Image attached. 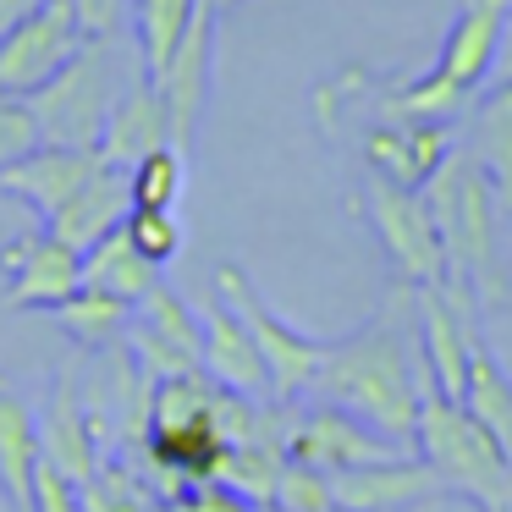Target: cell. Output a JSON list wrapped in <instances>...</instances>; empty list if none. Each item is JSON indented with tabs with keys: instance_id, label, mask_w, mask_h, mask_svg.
Masks as SVG:
<instances>
[{
	"instance_id": "obj_19",
	"label": "cell",
	"mask_w": 512,
	"mask_h": 512,
	"mask_svg": "<svg viewBox=\"0 0 512 512\" xmlns=\"http://www.w3.org/2000/svg\"><path fill=\"white\" fill-rule=\"evenodd\" d=\"M171 144V116H166V94H160L155 78H138L133 89L116 100V111L105 116V133H100V155L111 166H138L149 149H166Z\"/></svg>"
},
{
	"instance_id": "obj_15",
	"label": "cell",
	"mask_w": 512,
	"mask_h": 512,
	"mask_svg": "<svg viewBox=\"0 0 512 512\" xmlns=\"http://www.w3.org/2000/svg\"><path fill=\"white\" fill-rule=\"evenodd\" d=\"M199 325H204V353L199 369L215 380V386L237 391V397H254V402H276L270 397V369L259 358V342L248 336V325L232 314V303L215 292L210 303H199Z\"/></svg>"
},
{
	"instance_id": "obj_21",
	"label": "cell",
	"mask_w": 512,
	"mask_h": 512,
	"mask_svg": "<svg viewBox=\"0 0 512 512\" xmlns=\"http://www.w3.org/2000/svg\"><path fill=\"white\" fill-rule=\"evenodd\" d=\"M468 155H474L479 171L490 177L501 215H512V78H501L496 89L479 100V111H474V144H468Z\"/></svg>"
},
{
	"instance_id": "obj_5",
	"label": "cell",
	"mask_w": 512,
	"mask_h": 512,
	"mask_svg": "<svg viewBox=\"0 0 512 512\" xmlns=\"http://www.w3.org/2000/svg\"><path fill=\"white\" fill-rule=\"evenodd\" d=\"M215 292L232 303V314L248 325V336L259 342V358L270 369V397L276 402H298L314 391L320 380V364H325V342L320 336H303L298 325H287L265 298L259 287L248 281L243 265H215Z\"/></svg>"
},
{
	"instance_id": "obj_12",
	"label": "cell",
	"mask_w": 512,
	"mask_h": 512,
	"mask_svg": "<svg viewBox=\"0 0 512 512\" xmlns=\"http://www.w3.org/2000/svg\"><path fill=\"white\" fill-rule=\"evenodd\" d=\"M331 496H336V512H408L430 496H446V485L424 457L402 452V457H380V463L336 468Z\"/></svg>"
},
{
	"instance_id": "obj_31",
	"label": "cell",
	"mask_w": 512,
	"mask_h": 512,
	"mask_svg": "<svg viewBox=\"0 0 512 512\" xmlns=\"http://www.w3.org/2000/svg\"><path fill=\"white\" fill-rule=\"evenodd\" d=\"M28 512H83V496H78V479H67L56 463L39 457V474H34V507Z\"/></svg>"
},
{
	"instance_id": "obj_28",
	"label": "cell",
	"mask_w": 512,
	"mask_h": 512,
	"mask_svg": "<svg viewBox=\"0 0 512 512\" xmlns=\"http://www.w3.org/2000/svg\"><path fill=\"white\" fill-rule=\"evenodd\" d=\"M122 226H127V237H133V248L155 270H166L171 259L182 254V221H177V210H127Z\"/></svg>"
},
{
	"instance_id": "obj_9",
	"label": "cell",
	"mask_w": 512,
	"mask_h": 512,
	"mask_svg": "<svg viewBox=\"0 0 512 512\" xmlns=\"http://www.w3.org/2000/svg\"><path fill=\"white\" fill-rule=\"evenodd\" d=\"M127 347H133V358L149 369V380L188 375V369H199V353H204L199 309H188V303H182V292H171L166 281H155V287H149V298L133 309Z\"/></svg>"
},
{
	"instance_id": "obj_23",
	"label": "cell",
	"mask_w": 512,
	"mask_h": 512,
	"mask_svg": "<svg viewBox=\"0 0 512 512\" xmlns=\"http://www.w3.org/2000/svg\"><path fill=\"white\" fill-rule=\"evenodd\" d=\"M199 6H204V0H133V6H127L133 45H138V56H144L149 78H160V72L171 67V56H177L182 34L193 28Z\"/></svg>"
},
{
	"instance_id": "obj_7",
	"label": "cell",
	"mask_w": 512,
	"mask_h": 512,
	"mask_svg": "<svg viewBox=\"0 0 512 512\" xmlns=\"http://www.w3.org/2000/svg\"><path fill=\"white\" fill-rule=\"evenodd\" d=\"M89 28H83L72 0H45L28 23H17L0 39V94H39L72 56L83 50Z\"/></svg>"
},
{
	"instance_id": "obj_6",
	"label": "cell",
	"mask_w": 512,
	"mask_h": 512,
	"mask_svg": "<svg viewBox=\"0 0 512 512\" xmlns=\"http://www.w3.org/2000/svg\"><path fill=\"white\" fill-rule=\"evenodd\" d=\"M364 215H369L380 248L391 254V265H397V276L408 287H441L446 248H441V232H435L430 199L419 188H397V182L369 171L364 177Z\"/></svg>"
},
{
	"instance_id": "obj_35",
	"label": "cell",
	"mask_w": 512,
	"mask_h": 512,
	"mask_svg": "<svg viewBox=\"0 0 512 512\" xmlns=\"http://www.w3.org/2000/svg\"><path fill=\"white\" fill-rule=\"evenodd\" d=\"M501 512H512V463H507V485H501V501H496Z\"/></svg>"
},
{
	"instance_id": "obj_30",
	"label": "cell",
	"mask_w": 512,
	"mask_h": 512,
	"mask_svg": "<svg viewBox=\"0 0 512 512\" xmlns=\"http://www.w3.org/2000/svg\"><path fill=\"white\" fill-rule=\"evenodd\" d=\"M39 144H45V127H39L34 105L23 94H0V171L28 160Z\"/></svg>"
},
{
	"instance_id": "obj_20",
	"label": "cell",
	"mask_w": 512,
	"mask_h": 512,
	"mask_svg": "<svg viewBox=\"0 0 512 512\" xmlns=\"http://www.w3.org/2000/svg\"><path fill=\"white\" fill-rule=\"evenodd\" d=\"M39 413L28 408V397L0 375V496L12 512L34 507V474H39Z\"/></svg>"
},
{
	"instance_id": "obj_32",
	"label": "cell",
	"mask_w": 512,
	"mask_h": 512,
	"mask_svg": "<svg viewBox=\"0 0 512 512\" xmlns=\"http://www.w3.org/2000/svg\"><path fill=\"white\" fill-rule=\"evenodd\" d=\"M160 512H254V501L237 496L232 485H193L182 496H171Z\"/></svg>"
},
{
	"instance_id": "obj_37",
	"label": "cell",
	"mask_w": 512,
	"mask_h": 512,
	"mask_svg": "<svg viewBox=\"0 0 512 512\" xmlns=\"http://www.w3.org/2000/svg\"><path fill=\"white\" fill-rule=\"evenodd\" d=\"M254 512H287L281 501H254Z\"/></svg>"
},
{
	"instance_id": "obj_4",
	"label": "cell",
	"mask_w": 512,
	"mask_h": 512,
	"mask_svg": "<svg viewBox=\"0 0 512 512\" xmlns=\"http://www.w3.org/2000/svg\"><path fill=\"white\" fill-rule=\"evenodd\" d=\"M413 446H419V457L441 474L446 490L479 501V507H496V501H501V485H507V463H512V457L490 441V430L463 408V402L441 397V391H424Z\"/></svg>"
},
{
	"instance_id": "obj_10",
	"label": "cell",
	"mask_w": 512,
	"mask_h": 512,
	"mask_svg": "<svg viewBox=\"0 0 512 512\" xmlns=\"http://www.w3.org/2000/svg\"><path fill=\"white\" fill-rule=\"evenodd\" d=\"M215 34H221V17L210 6H199L193 28L182 34L171 67L160 72V94H166V116H171V149L188 155L193 138H199V122L210 111V83H215Z\"/></svg>"
},
{
	"instance_id": "obj_27",
	"label": "cell",
	"mask_w": 512,
	"mask_h": 512,
	"mask_svg": "<svg viewBox=\"0 0 512 512\" xmlns=\"http://www.w3.org/2000/svg\"><path fill=\"white\" fill-rule=\"evenodd\" d=\"M182 188H188V155L182 149H149L138 166H127V199L133 210H177Z\"/></svg>"
},
{
	"instance_id": "obj_22",
	"label": "cell",
	"mask_w": 512,
	"mask_h": 512,
	"mask_svg": "<svg viewBox=\"0 0 512 512\" xmlns=\"http://www.w3.org/2000/svg\"><path fill=\"white\" fill-rule=\"evenodd\" d=\"M155 281H160V270L133 248L127 226H116L111 237H100L94 248H83V287L111 292V298H122V303H133V309H138Z\"/></svg>"
},
{
	"instance_id": "obj_8",
	"label": "cell",
	"mask_w": 512,
	"mask_h": 512,
	"mask_svg": "<svg viewBox=\"0 0 512 512\" xmlns=\"http://www.w3.org/2000/svg\"><path fill=\"white\" fill-rule=\"evenodd\" d=\"M408 446L386 441L380 430H369L364 419H353L336 402H314V408H298L292 402V424H287V457L298 463H314L325 474L336 468H358V463H380V457H402Z\"/></svg>"
},
{
	"instance_id": "obj_34",
	"label": "cell",
	"mask_w": 512,
	"mask_h": 512,
	"mask_svg": "<svg viewBox=\"0 0 512 512\" xmlns=\"http://www.w3.org/2000/svg\"><path fill=\"white\" fill-rule=\"evenodd\" d=\"M39 6H45V0H0V39L12 34L17 23H28V17L39 12Z\"/></svg>"
},
{
	"instance_id": "obj_18",
	"label": "cell",
	"mask_w": 512,
	"mask_h": 512,
	"mask_svg": "<svg viewBox=\"0 0 512 512\" xmlns=\"http://www.w3.org/2000/svg\"><path fill=\"white\" fill-rule=\"evenodd\" d=\"M127 210H133V199H127V171H122V166H100V171H94V177L83 182V188L45 221V232L61 237L67 248H78V254H83V248H94L100 237H111L116 226L127 221Z\"/></svg>"
},
{
	"instance_id": "obj_13",
	"label": "cell",
	"mask_w": 512,
	"mask_h": 512,
	"mask_svg": "<svg viewBox=\"0 0 512 512\" xmlns=\"http://www.w3.org/2000/svg\"><path fill=\"white\" fill-rule=\"evenodd\" d=\"M507 17H512V0H457V17H452V28H446L441 56H435L430 72H441L446 83L479 94V83H485L501 61Z\"/></svg>"
},
{
	"instance_id": "obj_24",
	"label": "cell",
	"mask_w": 512,
	"mask_h": 512,
	"mask_svg": "<svg viewBox=\"0 0 512 512\" xmlns=\"http://www.w3.org/2000/svg\"><path fill=\"white\" fill-rule=\"evenodd\" d=\"M61 320V331L72 336L78 347H94V353H105V347H116L127 336V325H133V303L111 298V292H94V287H78L61 309H50Z\"/></svg>"
},
{
	"instance_id": "obj_33",
	"label": "cell",
	"mask_w": 512,
	"mask_h": 512,
	"mask_svg": "<svg viewBox=\"0 0 512 512\" xmlns=\"http://www.w3.org/2000/svg\"><path fill=\"white\" fill-rule=\"evenodd\" d=\"M72 6H78L83 28H89V39H94V34H122L133 0H72Z\"/></svg>"
},
{
	"instance_id": "obj_17",
	"label": "cell",
	"mask_w": 512,
	"mask_h": 512,
	"mask_svg": "<svg viewBox=\"0 0 512 512\" xmlns=\"http://www.w3.org/2000/svg\"><path fill=\"white\" fill-rule=\"evenodd\" d=\"M39 446H45V463H56L67 479H89L94 463H100V441H94V424L89 408H83V391H78V364H67L56 375L45 397V413H39Z\"/></svg>"
},
{
	"instance_id": "obj_11",
	"label": "cell",
	"mask_w": 512,
	"mask_h": 512,
	"mask_svg": "<svg viewBox=\"0 0 512 512\" xmlns=\"http://www.w3.org/2000/svg\"><path fill=\"white\" fill-rule=\"evenodd\" d=\"M0 270H12L6 309H61L83 287V254L67 248L61 237H50L45 226L0 248Z\"/></svg>"
},
{
	"instance_id": "obj_2",
	"label": "cell",
	"mask_w": 512,
	"mask_h": 512,
	"mask_svg": "<svg viewBox=\"0 0 512 512\" xmlns=\"http://www.w3.org/2000/svg\"><path fill=\"white\" fill-rule=\"evenodd\" d=\"M424 199H430L435 232L446 248V276L468 281L479 303L501 309L512 298V281L501 270V204L490 177L479 171L474 155H452L430 182H424Z\"/></svg>"
},
{
	"instance_id": "obj_38",
	"label": "cell",
	"mask_w": 512,
	"mask_h": 512,
	"mask_svg": "<svg viewBox=\"0 0 512 512\" xmlns=\"http://www.w3.org/2000/svg\"><path fill=\"white\" fill-rule=\"evenodd\" d=\"M479 512H501V507H479Z\"/></svg>"
},
{
	"instance_id": "obj_1",
	"label": "cell",
	"mask_w": 512,
	"mask_h": 512,
	"mask_svg": "<svg viewBox=\"0 0 512 512\" xmlns=\"http://www.w3.org/2000/svg\"><path fill=\"white\" fill-rule=\"evenodd\" d=\"M430 386V369L419 358V320H413V287L402 281L391 303L364 325V331L325 342V364L314 380V397L347 408L380 430L386 441L413 446L419 435V408Z\"/></svg>"
},
{
	"instance_id": "obj_26",
	"label": "cell",
	"mask_w": 512,
	"mask_h": 512,
	"mask_svg": "<svg viewBox=\"0 0 512 512\" xmlns=\"http://www.w3.org/2000/svg\"><path fill=\"white\" fill-rule=\"evenodd\" d=\"M83 512H160V496L149 490V479L138 468H127L122 457H100L94 474L78 485Z\"/></svg>"
},
{
	"instance_id": "obj_3",
	"label": "cell",
	"mask_w": 512,
	"mask_h": 512,
	"mask_svg": "<svg viewBox=\"0 0 512 512\" xmlns=\"http://www.w3.org/2000/svg\"><path fill=\"white\" fill-rule=\"evenodd\" d=\"M138 78H149V72H144V56H138L133 39H122V34L83 39L78 56H72L39 94H28L39 127H45V144L100 149L105 116L116 111V100H122Z\"/></svg>"
},
{
	"instance_id": "obj_36",
	"label": "cell",
	"mask_w": 512,
	"mask_h": 512,
	"mask_svg": "<svg viewBox=\"0 0 512 512\" xmlns=\"http://www.w3.org/2000/svg\"><path fill=\"white\" fill-rule=\"evenodd\" d=\"M204 6H210L215 17H226V12H232V6H243V0H204Z\"/></svg>"
},
{
	"instance_id": "obj_29",
	"label": "cell",
	"mask_w": 512,
	"mask_h": 512,
	"mask_svg": "<svg viewBox=\"0 0 512 512\" xmlns=\"http://www.w3.org/2000/svg\"><path fill=\"white\" fill-rule=\"evenodd\" d=\"M287 512H336V496H331V474L314 463H298V457H287V468H281L276 479V496Z\"/></svg>"
},
{
	"instance_id": "obj_25",
	"label": "cell",
	"mask_w": 512,
	"mask_h": 512,
	"mask_svg": "<svg viewBox=\"0 0 512 512\" xmlns=\"http://www.w3.org/2000/svg\"><path fill=\"white\" fill-rule=\"evenodd\" d=\"M463 408L474 413L479 424L490 430V441L512 457V380L501 375V364L490 358V347H474V364H468V391H463Z\"/></svg>"
},
{
	"instance_id": "obj_16",
	"label": "cell",
	"mask_w": 512,
	"mask_h": 512,
	"mask_svg": "<svg viewBox=\"0 0 512 512\" xmlns=\"http://www.w3.org/2000/svg\"><path fill=\"white\" fill-rule=\"evenodd\" d=\"M100 166H111V160H105L100 149H61V144H39L28 160H17V166L0 171V193L23 199L28 210L39 215V221H50V215H56L61 204H67L72 193H78V188H83V182H89Z\"/></svg>"
},
{
	"instance_id": "obj_14",
	"label": "cell",
	"mask_w": 512,
	"mask_h": 512,
	"mask_svg": "<svg viewBox=\"0 0 512 512\" xmlns=\"http://www.w3.org/2000/svg\"><path fill=\"white\" fill-rule=\"evenodd\" d=\"M457 155L452 122H375L364 133V160L375 177L397 182V188H419Z\"/></svg>"
}]
</instances>
